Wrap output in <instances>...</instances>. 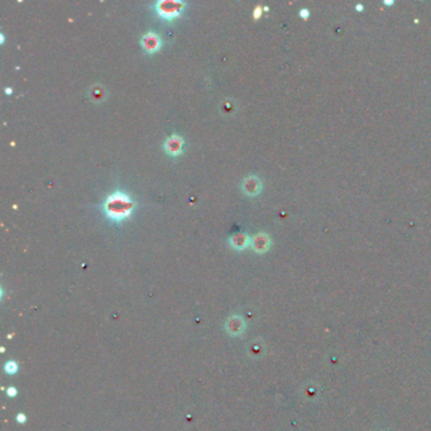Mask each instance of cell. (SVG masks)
Wrapping results in <instances>:
<instances>
[{
	"instance_id": "cell-1",
	"label": "cell",
	"mask_w": 431,
	"mask_h": 431,
	"mask_svg": "<svg viewBox=\"0 0 431 431\" xmlns=\"http://www.w3.org/2000/svg\"><path fill=\"white\" fill-rule=\"evenodd\" d=\"M134 209L135 201L124 191L111 192L102 204L104 214L114 221H121L129 218Z\"/></svg>"
},
{
	"instance_id": "cell-2",
	"label": "cell",
	"mask_w": 431,
	"mask_h": 431,
	"mask_svg": "<svg viewBox=\"0 0 431 431\" xmlns=\"http://www.w3.org/2000/svg\"><path fill=\"white\" fill-rule=\"evenodd\" d=\"M186 8L185 1L180 0H159L154 4L157 14L163 19H175Z\"/></svg>"
},
{
	"instance_id": "cell-3",
	"label": "cell",
	"mask_w": 431,
	"mask_h": 431,
	"mask_svg": "<svg viewBox=\"0 0 431 431\" xmlns=\"http://www.w3.org/2000/svg\"><path fill=\"white\" fill-rule=\"evenodd\" d=\"M242 191L247 196H257L262 191V181L258 176L251 175L245 177L242 182Z\"/></svg>"
},
{
	"instance_id": "cell-4",
	"label": "cell",
	"mask_w": 431,
	"mask_h": 431,
	"mask_svg": "<svg viewBox=\"0 0 431 431\" xmlns=\"http://www.w3.org/2000/svg\"><path fill=\"white\" fill-rule=\"evenodd\" d=\"M271 244H272L271 237L264 232H259L252 237V240H251L252 248H253V251L258 254L266 253V252L271 248Z\"/></svg>"
},
{
	"instance_id": "cell-5",
	"label": "cell",
	"mask_w": 431,
	"mask_h": 431,
	"mask_svg": "<svg viewBox=\"0 0 431 431\" xmlns=\"http://www.w3.org/2000/svg\"><path fill=\"white\" fill-rule=\"evenodd\" d=\"M140 44H142L143 49L148 53H154L159 49L162 44V40L159 35L154 32H147L140 38Z\"/></svg>"
},
{
	"instance_id": "cell-6",
	"label": "cell",
	"mask_w": 431,
	"mask_h": 431,
	"mask_svg": "<svg viewBox=\"0 0 431 431\" xmlns=\"http://www.w3.org/2000/svg\"><path fill=\"white\" fill-rule=\"evenodd\" d=\"M183 146H185V142H183L182 138L177 134L170 135V137L165 140V143H163V148H165L166 153L172 157L182 153Z\"/></svg>"
},
{
	"instance_id": "cell-7",
	"label": "cell",
	"mask_w": 431,
	"mask_h": 431,
	"mask_svg": "<svg viewBox=\"0 0 431 431\" xmlns=\"http://www.w3.org/2000/svg\"><path fill=\"white\" fill-rule=\"evenodd\" d=\"M251 240L252 238H249L247 233L239 232L235 233L229 238V245L232 248L237 249V251H243V249H245L251 244Z\"/></svg>"
},
{
	"instance_id": "cell-8",
	"label": "cell",
	"mask_w": 431,
	"mask_h": 431,
	"mask_svg": "<svg viewBox=\"0 0 431 431\" xmlns=\"http://www.w3.org/2000/svg\"><path fill=\"white\" fill-rule=\"evenodd\" d=\"M225 328H227V332L229 333L230 335H233V337H239L245 330V323L239 316H232L230 319H228Z\"/></svg>"
},
{
	"instance_id": "cell-9",
	"label": "cell",
	"mask_w": 431,
	"mask_h": 431,
	"mask_svg": "<svg viewBox=\"0 0 431 431\" xmlns=\"http://www.w3.org/2000/svg\"><path fill=\"white\" fill-rule=\"evenodd\" d=\"M105 96L106 91L105 89H104V86H101V85H94V86L91 87V90H90V97H91L95 102L102 101V100L105 99Z\"/></svg>"
},
{
	"instance_id": "cell-10",
	"label": "cell",
	"mask_w": 431,
	"mask_h": 431,
	"mask_svg": "<svg viewBox=\"0 0 431 431\" xmlns=\"http://www.w3.org/2000/svg\"><path fill=\"white\" fill-rule=\"evenodd\" d=\"M16 371H18V366H16V363H14V362H8L5 366V372L6 373H10V375H13V373H15Z\"/></svg>"
},
{
	"instance_id": "cell-11",
	"label": "cell",
	"mask_w": 431,
	"mask_h": 431,
	"mask_svg": "<svg viewBox=\"0 0 431 431\" xmlns=\"http://www.w3.org/2000/svg\"><path fill=\"white\" fill-rule=\"evenodd\" d=\"M309 15H310V11L307 10V9H301V10H300V16H301V18L306 19L309 18Z\"/></svg>"
},
{
	"instance_id": "cell-12",
	"label": "cell",
	"mask_w": 431,
	"mask_h": 431,
	"mask_svg": "<svg viewBox=\"0 0 431 431\" xmlns=\"http://www.w3.org/2000/svg\"><path fill=\"white\" fill-rule=\"evenodd\" d=\"M8 395H9V396H11V397H13V396H15V395H16V391H15V388H13V387H11V388H9V390H8Z\"/></svg>"
},
{
	"instance_id": "cell-13",
	"label": "cell",
	"mask_w": 431,
	"mask_h": 431,
	"mask_svg": "<svg viewBox=\"0 0 431 431\" xmlns=\"http://www.w3.org/2000/svg\"><path fill=\"white\" fill-rule=\"evenodd\" d=\"M261 15V8H257L256 10H254V13H253V16L254 18H258V16Z\"/></svg>"
},
{
	"instance_id": "cell-14",
	"label": "cell",
	"mask_w": 431,
	"mask_h": 431,
	"mask_svg": "<svg viewBox=\"0 0 431 431\" xmlns=\"http://www.w3.org/2000/svg\"><path fill=\"white\" fill-rule=\"evenodd\" d=\"M18 421H19V423H24V416L19 415L18 416Z\"/></svg>"
},
{
	"instance_id": "cell-15",
	"label": "cell",
	"mask_w": 431,
	"mask_h": 431,
	"mask_svg": "<svg viewBox=\"0 0 431 431\" xmlns=\"http://www.w3.org/2000/svg\"><path fill=\"white\" fill-rule=\"evenodd\" d=\"M357 9H358L359 11H362V9H363V6H362V5H357Z\"/></svg>"
}]
</instances>
